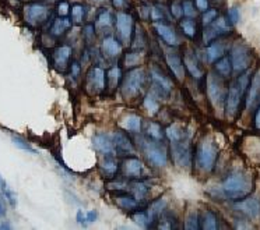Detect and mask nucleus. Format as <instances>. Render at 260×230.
<instances>
[{"label": "nucleus", "mask_w": 260, "mask_h": 230, "mask_svg": "<svg viewBox=\"0 0 260 230\" xmlns=\"http://www.w3.org/2000/svg\"><path fill=\"white\" fill-rule=\"evenodd\" d=\"M252 190H253V179L250 173L245 172L242 169L232 170L221 184L222 196L232 201H238L248 197Z\"/></svg>", "instance_id": "f257e3e1"}, {"label": "nucleus", "mask_w": 260, "mask_h": 230, "mask_svg": "<svg viewBox=\"0 0 260 230\" xmlns=\"http://www.w3.org/2000/svg\"><path fill=\"white\" fill-rule=\"evenodd\" d=\"M249 80H250V73H242L238 77L231 85H230V90L226 92L225 98V114L228 119H234L239 112V107H241V102H242L243 94L246 92L248 88Z\"/></svg>", "instance_id": "f03ea898"}, {"label": "nucleus", "mask_w": 260, "mask_h": 230, "mask_svg": "<svg viewBox=\"0 0 260 230\" xmlns=\"http://www.w3.org/2000/svg\"><path fill=\"white\" fill-rule=\"evenodd\" d=\"M218 158V146L209 137H206L199 142L198 149H196V165L200 170L206 173L211 172L215 166Z\"/></svg>", "instance_id": "7ed1b4c3"}, {"label": "nucleus", "mask_w": 260, "mask_h": 230, "mask_svg": "<svg viewBox=\"0 0 260 230\" xmlns=\"http://www.w3.org/2000/svg\"><path fill=\"white\" fill-rule=\"evenodd\" d=\"M230 60L232 64V71L237 74L245 73L253 60L252 56V51L249 49V46H246L243 42L238 41L235 42L231 48L230 52Z\"/></svg>", "instance_id": "20e7f679"}, {"label": "nucleus", "mask_w": 260, "mask_h": 230, "mask_svg": "<svg viewBox=\"0 0 260 230\" xmlns=\"http://www.w3.org/2000/svg\"><path fill=\"white\" fill-rule=\"evenodd\" d=\"M140 146L144 154V157L147 159V162L151 166L155 168H162L167 165V151L158 140H153V138H142L140 140Z\"/></svg>", "instance_id": "39448f33"}, {"label": "nucleus", "mask_w": 260, "mask_h": 230, "mask_svg": "<svg viewBox=\"0 0 260 230\" xmlns=\"http://www.w3.org/2000/svg\"><path fill=\"white\" fill-rule=\"evenodd\" d=\"M207 95L210 102L215 109H222L225 105L226 91L224 87V81L214 73L207 75Z\"/></svg>", "instance_id": "423d86ee"}, {"label": "nucleus", "mask_w": 260, "mask_h": 230, "mask_svg": "<svg viewBox=\"0 0 260 230\" xmlns=\"http://www.w3.org/2000/svg\"><path fill=\"white\" fill-rule=\"evenodd\" d=\"M171 154H172V159L178 166L182 168H187L192 165V151L189 146V137H185L182 140L172 141L171 144Z\"/></svg>", "instance_id": "0eeeda50"}, {"label": "nucleus", "mask_w": 260, "mask_h": 230, "mask_svg": "<svg viewBox=\"0 0 260 230\" xmlns=\"http://www.w3.org/2000/svg\"><path fill=\"white\" fill-rule=\"evenodd\" d=\"M143 81H144V71L142 68H135L129 71L122 84V94L124 98H135L140 92Z\"/></svg>", "instance_id": "6e6552de"}, {"label": "nucleus", "mask_w": 260, "mask_h": 230, "mask_svg": "<svg viewBox=\"0 0 260 230\" xmlns=\"http://www.w3.org/2000/svg\"><path fill=\"white\" fill-rule=\"evenodd\" d=\"M230 32H231V24L228 23L224 17H217L214 21H211L209 25H206V29L203 31V42L210 44L211 41L224 36V35H228Z\"/></svg>", "instance_id": "1a4fd4ad"}, {"label": "nucleus", "mask_w": 260, "mask_h": 230, "mask_svg": "<svg viewBox=\"0 0 260 230\" xmlns=\"http://www.w3.org/2000/svg\"><path fill=\"white\" fill-rule=\"evenodd\" d=\"M235 209L246 215L250 219L260 218V200L257 197H245L242 200H238L235 202Z\"/></svg>", "instance_id": "9d476101"}, {"label": "nucleus", "mask_w": 260, "mask_h": 230, "mask_svg": "<svg viewBox=\"0 0 260 230\" xmlns=\"http://www.w3.org/2000/svg\"><path fill=\"white\" fill-rule=\"evenodd\" d=\"M116 27H118V34L122 42L130 44L132 35H133V17L127 13H118Z\"/></svg>", "instance_id": "9b49d317"}, {"label": "nucleus", "mask_w": 260, "mask_h": 230, "mask_svg": "<svg viewBox=\"0 0 260 230\" xmlns=\"http://www.w3.org/2000/svg\"><path fill=\"white\" fill-rule=\"evenodd\" d=\"M49 16V9L44 5L40 3H34V5H28L25 7V18L29 24L37 25L45 21Z\"/></svg>", "instance_id": "f8f14e48"}, {"label": "nucleus", "mask_w": 260, "mask_h": 230, "mask_svg": "<svg viewBox=\"0 0 260 230\" xmlns=\"http://www.w3.org/2000/svg\"><path fill=\"white\" fill-rule=\"evenodd\" d=\"M260 105V68L254 73L253 79L250 81L248 96H246V109L253 110Z\"/></svg>", "instance_id": "ddd939ff"}, {"label": "nucleus", "mask_w": 260, "mask_h": 230, "mask_svg": "<svg viewBox=\"0 0 260 230\" xmlns=\"http://www.w3.org/2000/svg\"><path fill=\"white\" fill-rule=\"evenodd\" d=\"M150 71H151V81L155 91H158L161 95H168L172 90L171 80L158 67H151Z\"/></svg>", "instance_id": "4468645a"}, {"label": "nucleus", "mask_w": 260, "mask_h": 230, "mask_svg": "<svg viewBox=\"0 0 260 230\" xmlns=\"http://www.w3.org/2000/svg\"><path fill=\"white\" fill-rule=\"evenodd\" d=\"M154 29L157 31V34L159 35V38L164 41L167 45L170 46H179L181 41L178 38L176 32L172 29L171 25L165 23H154Z\"/></svg>", "instance_id": "2eb2a0df"}, {"label": "nucleus", "mask_w": 260, "mask_h": 230, "mask_svg": "<svg viewBox=\"0 0 260 230\" xmlns=\"http://www.w3.org/2000/svg\"><path fill=\"white\" fill-rule=\"evenodd\" d=\"M165 62H167L168 67L171 68V71L174 73L176 79L179 81H183V79H185V64L182 62L181 56L172 51L167 52L165 53Z\"/></svg>", "instance_id": "dca6fc26"}, {"label": "nucleus", "mask_w": 260, "mask_h": 230, "mask_svg": "<svg viewBox=\"0 0 260 230\" xmlns=\"http://www.w3.org/2000/svg\"><path fill=\"white\" fill-rule=\"evenodd\" d=\"M226 44L225 41H215V42H211L206 51H204V59L207 63H214L217 62L218 59L225 55L226 52Z\"/></svg>", "instance_id": "f3484780"}, {"label": "nucleus", "mask_w": 260, "mask_h": 230, "mask_svg": "<svg viewBox=\"0 0 260 230\" xmlns=\"http://www.w3.org/2000/svg\"><path fill=\"white\" fill-rule=\"evenodd\" d=\"M112 138L113 144H115V148H116V151H118L120 155H132V154H135L133 142L130 141L129 137L124 134L123 131H116V133L112 135Z\"/></svg>", "instance_id": "a211bd4d"}, {"label": "nucleus", "mask_w": 260, "mask_h": 230, "mask_svg": "<svg viewBox=\"0 0 260 230\" xmlns=\"http://www.w3.org/2000/svg\"><path fill=\"white\" fill-rule=\"evenodd\" d=\"M92 145L102 155L113 154V151H115V144H113L112 137H109L108 134H102V133L92 137Z\"/></svg>", "instance_id": "6ab92c4d"}, {"label": "nucleus", "mask_w": 260, "mask_h": 230, "mask_svg": "<svg viewBox=\"0 0 260 230\" xmlns=\"http://www.w3.org/2000/svg\"><path fill=\"white\" fill-rule=\"evenodd\" d=\"M88 87H91L95 92H101L105 90V71L101 67H94L87 77Z\"/></svg>", "instance_id": "aec40b11"}, {"label": "nucleus", "mask_w": 260, "mask_h": 230, "mask_svg": "<svg viewBox=\"0 0 260 230\" xmlns=\"http://www.w3.org/2000/svg\"><path fill=\"white\" fill-rule=\"evenodd\" d=\"M72 56V48L68 45L59 46L55 53H53V63H55V67L59 71H63L68 67V63Z\"/></svg>", "instance_id": "412c9836"}, {"label": "nucleus", "mask_w": 260, "mask_h": 230, "mask_svg": "<svg viewBox=\"0 0 260 230\" xmlns=\"http://www.w3.org/2000/svg\"><path fill=\"white\" fill-rule=\"evenodd\" d=\"M123 172L130 179H140L143 173V163L137 158H127L123 162Z\"/></svg>", "instance_id": "4be33fe9"}, {"label": "nucleus", "mask_w": 260, "mask_h": 230, "mask_svg": "<svg viewBox=\"0 0 260 230\" xmlns=\"http://www.w3.org/2000/svg\"><path fill=\"white\" fill-rule=\"evenodd\" d=\"M100 168L104 172V174H107L108 177H113L116 172H118V162L113 157V154H108V155H104V158L100 162Z\"/></svg>", "instance_id": "5701e85b"}, {"label": "nucleus", "mask_w": 260, "mask_h": 230, "mask_svg": "<svg viewBox=\"0 0 260 230\" xmlns=\"http://www.w3.org/2000/svg\"><path fill=\"white\" fill-rule=\"evenodd\" d=\"M102 52L108 57H116L122 53V46H120V44L115 38L108 36L102 42Z\"/></svg>", "instance_id": "b1692460"}, {"label": "nucleus", "mask_w": 260, "mask_h": 230, "mask_svg": "<svg viewBox=\"0 0 260 230\" xmlns=\"http://www.w3.org/2000/svg\"><path fill=\"white\" fill-rule=\"evenodd\" d=\"M165 205H167V202H165L164 198H161V200H157V201H154L148 209L146 211L147 213V218H148V223H153V222H157V219L164 213Z\"/></svg>", "instance_id": "393cba45"}, {"label": "nucleus", "mask_w": 260, "mask_h": 230, "mask_svg": "<svg viewBox=\"0 0 260 230\" xmlns=\"http://www.w3.org/2000/svg\"><path fill=\"white\" fill-rule=\"evenodd\" d=\"M183 64H185V67H186V70L189 71V74L192 75L193 79L200 80L202 77H203V70H202V67L199 66L198 59H196L194 56L186 55V56H185V62H183Z\"/></svg>", "instance_id": "a878e982"}, {"label": "nucleus", "mask_w": 260, "mask_h": 230, "mask_svg": "<svg viewBox=\"0 0 260 230\" xmlns=\"http://www.w3.org/2000/svg\"><path fill=\"white\" fill-rule=\"evenodd\" d=\"M120 126L127 131H133V133H139L142 129V119L137 114H127L126 118L122 119Z\"/></svg>", "instance_id": "bb28decb"}, {"label": "nucleus", "mask_w": 260, "mask_h": 230, "mask_svg": "<svg viewBox=\"0 0 260 230\" xmlns=\"http://www.w3.org/2000/svg\"><path fill=\"white\" fill-rule=\"evenodd\" d=\"M115 201L119 205V208H122L123 211H135L139 208V200L136 197L119 196L115 198Z\"/></svg>", "instance_id": "cd10ccee"}, {"label": "nucleus", "mask_w": 260, "mask_h": 230, "mask_svg": "<svg viewBox=\"0 0 260 230\" xmlns=\"http://www.w3.org/2000/svg\"><path fill=\"white\" fill-rule=\"evenodd\" d=\"M70 25H72V23H70V20H68L66 17L56 18V20L53 21V24H52L51 34L53 35V36H62V35L70 28Z\"/></svg>", "instance_id": "c85d7f7f"}, {"label": "nucleus", "mask_w": 260, "mask_h": 230, "mask_svg": "<svg viewBox=\"0 0 260 230\" xmlns=\"http://www.w3.org/2000/svg\"><path fill=\"white\" fill-rule=\"evenodd\" d=\"M215 70H217V71L220 73V75H222V77H230L232 71V64L231 60H230V57L222 56L221 59H218L217 63H215Z\"/></svg>", "instance_id": "c756f323"}, {"label": "nucleus", "mask_w": 260, "mask_h": 230, "mask_svg": "<svg viewBox=\"0 0 260 230\" xmlns=\"http://www.w3.org/2000/svg\"><path fill=\"white\" fill-rule=\"evenodd\" d=\"M202 229L204 230H214L218 229L217 224V216L211 211H204L203 216H202Z\"/></svg>", "instance_id": "7c9ffc66"}, {"label": "nucleus", "mask_w": 260, "mask_h": 230, "mask_svg": "<svg viewBox=\"0 0 260 230\" xmlns=\"http://www.w3.org/2000/svg\"><path fill=\"white\" fill-rule=\"evenodd\" d=\"M122 77V70L119 66H113L109 71H108V85L111 90H116Z\"/></svg>", "instance_id": "2f4dec72"}, {"label": "nucleus", "mask_w": 260, "mask_h": 230, "mask_svg": "<svg viewBox=\"0 0 260 230\" xmlns=\"http://www.w3.org/2000/svg\"><path fill=\"white\" fill-rule=\"evenodd\" d=\"M181 29L183 31V34L186 35L187 38L190 40H194L196 38V34H198V27H196V23L190 20V18H185L181 21Z\"/></svg>", "instance_id": "473e14b6"}, {"label": "nucleus", "mask_w": 260, "mask_h": 230, "mask_svg": "<svg viewBox=\"0 0 260 230\" xmlns=\"http://www.w3.org/2000/svg\"><path fill=\"white\" fill-rule=\"evenodd\" d=\"M165 134H167V137H168L171 141H178L186 137V131H185V130H182L179 126L172 124V126H170V127L167 129Z\"/></svg>", "instance_id": "72a5a7b5"}, {"label": "nucleus", "mask_w": 260, "mask_h": 230, "mask_svg": "<svg viewBox=\"0 0 260 230\" xmlns=\"http://www.w3.org/2000/svg\"><path fill=\"white\" fill-rule=\"evenodd\" d=\"M200 216H199V213L196 212H190L186 216V220H185V229L189 230H198L202 227V224H200Z\"/></svg>", "instance_id": "f704fd0d"}, {"label": "nucleus", "mask_w": 260, "mask_h": 230, "mask_svg": "<svg viewBox=\"0 0 260 230\" xmlns=\"http://www.w3.org/2000/svg\"><path fill=\"white\" fill-rule=\"evenodd\" d=\"M143 105H144V107L147 109L150 114H155V113L158 112V109H159L158 101L155 99V96H154L153 94H148V95H146L144 101H143Z\"/></svg>", "instance_id": "c9c22d12"}, {"label": "nucleus", "mask_w": 260, "mask_h": 230, "mask_svg": "<svg viewBox=\"0 0 260 230\" xmlns=\"http://www.w3.org/2000/svg\"><path fill=\"white\" fill-rule=\"evenodd\" d=\"M132 191H133V194L136 197L137 200H143V198H146L148 193V187L144 183H140V181H136V183H132Z\"/></svg>", "instance_id": "e433bc0d"}, {"label": "nucleus", "mask_w": 260, "mask_h": 230, "mask_svg": "<svg viewBox=\"0 0 260 230\" xmlns=\"http://www.w3.org/2000/svg\"><path fill=\"white\" fill-rule=\"evenodd\" d=\"M112 25V16L109 12H101L96 18V27L98 28H111Z\"/></svg>", "instance_id": "4c0bfd02"}, {"label": "nucleus", "mask_w": 260, "mask_h": 230, "mask_svg": "<svg viewBox=\"0 0 260 230\" xmlns=\"http://www.w3.org/2000/svg\"><path fill=\"white\" fill-rule=\"evenodd\" d=\"M147 134L153 140L161 141V138H162V129H161V126L158 123H148Z\"/></svg>", "instance_id": "58836bf2"}, {"label": "nucleus", "mask_w": 260, "mask_h": 230, "mask_svg": "<svg viewBox=\"0 0 260 230\" xmlns=\"http://www.w3.org/2000/svg\"><path fill=\"white\" fill-rule=\"evenodd\" d=\"M12 141H13V144L17 146V148H20V149L31 152V154H37V151L32 148V145H31L29 142H27L25 140H23V138H20V137H13Z\"/></svg>", "instance_id": "ea45409f"}, {"label": "nucleus", "mask_w": 260, "mask_h": 230, "mask_svg": "<svg viewBox=\"0 0 260 230\" xmlns=\"http://www.w3.org/2000/svg\"><path fill=\"white\" fill-rule=\"evenodd\" d=\"M72 17H73V21L76 24L83 23V18H84V7L81 5H74L72 7Z\"/></svg>", "instance_id": "a19ab883"}, {"label": "nucleus", "mask_w": 260, "mask_h": 230, "mask_svg": "<svg viewBox=\"0 0 260 230\" xmlns=\"http://www.w3.org/2000/svg\"><path fill=\"white\" fill-rule=\"evenodd\" d=\"M182 9H183V14H185L186 17L189 18L196 17V9H194V6H193L192 2L186 0V2L182 5Z\"/></svg>", "instance_id": "79ce46f5"}, {"label": "nucleus", "mask_w": 260, "mask_h": 230, "mask_svg": "<svg viewBox=\"0 0 260 230\" xmlns=\"http://www.w3.org/2000/svg\"><path fill=\"white\" fill-rule=\"evenodd\" d=\"M133 219H135V222L139 223L143 227H150V223H148V218H147V213L146 212H137L133 215Z\"/></svg>", "instance_id": "37998d69"}, {"label": "nucleus", "mask_w": 260, "mask_h": 230, "mask_svg": "<svg viewBox=\"0 0 260 230\" xmlns=\"http://www.w3.org/2000/svg\"><path fill=\"white\" fill-rule=\"evenodd\" d=\"M3 193H5V197H6L7 202H9V204H10L12 207H16V204H17V198H16V194H14V193H13V191L10 190V188H9L7 185L5 187V188H3Z\"/></svg>", "instance_id": "c03bdc74"}, {"label": "nucleus", "mask_w": 260, "mask_h": 230, "mask_svg": "<svg viewBox=\"0 0 260 230\" xmlns=\"http://www.w3.org/2000/svg\"><path fill=\"white\" fill-rule=\"evenodd\" d=\"M228 21H230V24L231 25H234V24H238V21H239V10H238L237 7H231L230 10H228Z\"/></svg>", "instance_id": "a18cd8bd"}, {"label": "nucleus", "mask_w": 260, "mask_h": 230, "mask_svg": "<svg viewBox=\"0 0 260 230\" xmlns=\"http://www.w3.org/2000/svg\"><path fill=\"white\" fill-rule=\"evenodd\" d=\"M217 18V10H206L203 14V24L209 25L211 21H214Z\"/></svg>", "instance_id": "49530a36"}, {"label": "nucleus", "mask_w": 260, "mask_h": 230, "mask_svg": "<svg viewBox=\"0 0 260 230\" xmlns=\"http://www.w3.org/2000/svg\"><path fill=\"white\" fill-rule=\"evenodd\" d=\"M150 17L151 20L154 21H158V20H162L164 18V13L159 10V7L154 6V7H150Z\"/></svg>", "instance_id": "de8ad7c7"}, {"label": "nucleus", "mask_w": 260, "mask_h": 230, "mask_svg": "<svg viewBox=\"0 0 260 230\" xmlns=\"http://www.w3.org/2000/svg\"><path fill=\"white\" fill-rule=\"evenodd\" d=\"M171 13H172V16L175 18H181L182 14H183V9H182V6L179 3L174 2V3L171 5Z\"/></svg>", "instance_id": "09e8293b"}, {"label": "nucleus", "mask_w": 260, "mask_h": 230, "mask_svg": "<svg viewBox=\"0 0 260 230\" xmlns=\"http://www.w3.org/2000/svg\"><path fill=\"white\" fill-rule=\"evenodd\" d=\"M139 62H140V55H137V53H130L126 57L127 66H136V64H139Z\"/></svg>", "instance_id": "8fccbe9b"}, {"label": "nucleus", "mask_w": 260, "mask_h": 230, "mask_svg": "<svg viewBox=\"0 0 260 230\" xmlns=\"http://www.w3.org/2000/svg\"><path fill=\"white\" fill-rule=\"evenodd\" d=\"M57 13H59V16L60 17H66L69 13V3L68 2H60L59 5H57Z\"/></svg>", "instance_id": "3c124183"}, {"label": "nucleus", "mask_w": 260, "mask_h": 230, "mask_svg": "<svg viewBox=\"0 0 260 230\" xmlns=\"http://www.w3.org/2000/svg\"><path fill=\"white\" fill-rule=\"evenodd\" d=\"M194 6L198 10L204 13L206 10H209V0H194Z\"/></svg>", "instance_id": "603ef678"}, {"label": "nucleus", "mask_w": 260, "mask_h": 230, "mask_svg": "<svg viewBox=\"0 0 260 230\" xmlns=\"http://www.w3.org/2000/svg\"><path fill=\"white\" fill-rule=\"evenodd\" d=\"M96 218H98V212H96L95 209L88 211V212L85 213V219H87V222H95Z\"/></svg>", "instance_id": "864d4df0"}, {"label": "nucleus", "mask_w": 260, "mask_h": 230, "mask_svg": "<svg viewBox=\"0 0 260 230\" xmlns=\"http://www.w3.org/2000/svg\"><path fill=\"white\" fill-rule=\"evenodd\" d=\"M7 212V205L6 201H5V198L0 196V218H3Z\"/></svg>", "instance_id": "5fc2aeb1"}, {"label": "nucleus", "mask_w": 260, "mask_h": 230, "mask_svg": "<svg viewBox=\"0 0 260 230\" xmlns=\"http://www.w3.org/2000/svg\"><path fill=\"white\" fill-rule=\"evenodd\" d=\"M80 74V66L79 63H73L72 64V75H73L74 79H77Z\"/></svg>", "instance_id": "6e6d98bb"}, {"label": "nucleus", "mask_w": 260, "mask_h": 230, "mask_svg": "<svg viewBox=\"0 0 260 230\" xmlns=\"http://www.w3.org/2000/svg\"><path fill=\"white\" fill-rule=\"evenodd\" d=\"M76 219H77V222L81 224H84L85 220H87V219H85V215L83 213V211H77V216H76Z\"/></svg>", "instance_id": "4d7b16f0"}, {"label": "nucleus", "mask_w": 260, "mask_h": 230, "mask_svg": "<svg viewBox=\"0 0 260 230\" xmlns=\"http://www.w3.org/2000/svg\"><path fill=\"white\" fill-rule=\"evenodd\" d=\"M254 126H256V129L260 130V105L257 106V112H256V118H254Z\"/></svg>", "instance_id": "13d9d810"}, {"label": "nucleus", "mask_w": 260, "mask_h": 230, "mask_svg": "<svg viewBox=\"0 0 260 230\" xmlns=\"http://www.w3.org/2000/svg\"><path fill=\"white\" fill-rule=\"evenodd\" d=\"M113 2V6L118 7V9H123L126 6V2L124 0H112Z\"/></svg>", "instance_id": "bf43d9fd"}, {"label": "nucleus", "mask_w": 260, "mask_h": 230, "mask_svg": "<svg viewBox=\"0 0 260 230\" xmlns=\"http://www.w3.org/2000/svg\"><path fill=\"white\" fill-rule=\"evenodd\" d=\"M6 185H7V184H6V181H5V179H3V177L0 176V188L3 190V188H5Z\"/></svg>", "instance_id": "052dcab7"}, {"label": "nucleus", "mask_w": 260, "mask_h": 230, "mask_svg": "<svg viewBox=\"0 0 260 230\" xmlns=\"http://www.w3.org/2000/svg\"><path fill=\"white\" fill-rule=\"evenodd\" d=\"M12 226H10V223H3V224H0V229H10Z\"/></svg>", "instance_id": "680f3d73"}, {"label": "nucleus", "mask_w": 260, "mask_h": 230, "mask_svg": "<svg viewBox=\"0 0 260 230\" xmlns=\"http://www.w3.org/2000/svg\"><path fill=\"white\" fill-rule=\"evenodd\" d=\"M90 2H92L94 5H101V3H104L105 0H90Z\"/></svg>", "instance_id": "e2e57ef3"}, {"label": "nucleus", "mask_w": 260, "mask_h": 230, "mask_svg": "<svg viewBox=\"0 0 260 230\" xmlns=\"http://www.w3.org/2000/svg\"><path fill=\"white\" fill-rule=\"evenodd\" d=\"M211 2H213V3H215V5H222L225 0H211Z\"/></svg>", "instance_id": "0e129e2a"}]
</instances>
